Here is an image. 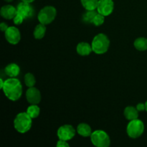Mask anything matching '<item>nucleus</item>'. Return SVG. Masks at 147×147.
<instances>
[{"mask_svg": "<svg viewBox=\"0 0 147 147\" xmlns=\"http://www.w3.org/2000/svg\"><path fill=\"white\" fill-rule=\"evenodd\" d=\"M93 52L98 55H102L108 51L110 46V40L103 33L98 34L93 37L91 43Z\"/></svg>", "mask_w": 147, "mask_h": 147, "instance_id": "obj_3", "label": "nucleus"}, {"mask_svg": "<svg viewBox=\"0 0 147 147\" xmlns=\"http://www.w3.org/2000/svg\"><path fill=\"white\" fill-rule=\"evenodd\" d=\"M34 1V0H22V1H24V2H27V3H32Z\"/></svg>", "mask_w": 147, "mask_h": 147, "instance_id": "obj_29", "label": "nucleus"}, {"mask_svg": "<svg viewBox=\"0 0 147 147\" xmlns=\"http://www.w3.org/2000/svg\"><path fill=\"white\" fill-rule=\"evenodd\" d=\"M56 15H57V10L54 7L46 6L43 7L38 13L37 19L40 23L47 25L54 21Z\"/></svg>", "mask_w": 147, "mask_h": 147, "instance_id": "obj_6", "label": "nucleus"}, {"mask_svg": "<svg viewBox=\"0 0 147 147\" xmlns=\"http://www.w3.org/2000/svg\"><path fill=\"white\" fill-rule=\"evenodd\" d=\"M145 106H146V111L147 112V100L146 101V103H145Z\"/></svg>", "mask_w": 147, "mask_h": 147, "instance_id": "obj_30", "label": "nucleus"}, {"mask_svg": "<svg viewBox=\"0 0 147 147\" xmlns=\"http://www.w3.org/2000/svg\"><path fill=\"white\" fill-rule=\"evenodd\" d=\"M144 131V122L138 119L130 121L126 127L128 136L131 139H137L140 137L143 134Z\"/></svg>", "mask_w": 147, "mask_h": 147, "instance_id": "obj_4", "label": "nucleus"}, {"mask_svg": "<svg viewBox=\"0 0 147 147\" xmlns=\"http://www.w3.org/2000/svg\"><path fill=\"white\" fill-rule=\"evenodd\" d=\"M77 132L79 135L83 137H90L91 134L93 133L92 129L88 123H80L77 127Z\"/></svg>", "mask_w": 147, "mask_h": 147, "instance_id": "obj_16", "label": "nucleus"}, {"mask_svg": "<svg viewBox=\"0 0 147 147\" xmlns=\"http://www.w3.org/2000/svg\"><path fill=\"white\" fill-rule=\"evenodd\" d=\"M13 20H14V24L19 25V24H21L23 22V21L24 20V19L23 18L22 16H21L20 14H17H17H16L15 17H14Z\"/></svg>", "mask_w": 147, "mask_h": 147, "instance_id": "obj_24", "label": "nucleus"}, {"mask_svg": "<svg viewBox=\"0 0 147 147\" xmlns=\"http://www.w3.org/2000/svg\"><path fill=\"white\" fill-rule=\"evenodd\" d=\"M97 13V10H86L83 15V21L86 23H93V19Z\"/></svg>", "mask_w": 147, "mask_h": 147, "instance_id": "obj_21", "label": "nucleus"}, {"mask_svg": "<svg viewBox=\"0 0 147 147\" xmlns=\"http://www.w3.org/2000/svg\"><path fill=\"white\" fill-rule=\"evenodd\" d=\"M90 141L95 146L108 147L111 144L109 134L103 130H96L90 135Z\"/></svg>", "mask_w": 147, "mask_h": 147, "instance_id": "obj_5", "label": "nucleus"}, {"mask_svg": "<svg viewBox=\"0 0 147 147\" xmlns=\"http://www.w3.org/2000/svg\"><path fill=\"white\" fill-rule=\"evenodd\" d=\"M57 135L59 139L67 142L71 140L76 136V130L71 125H63L57 129Z\"/></svg>", "mask_w": 147, "mask_h": 147, "instance_id": "obj_7", "label": "nucleus"}, {"mask_svg": "<svg viewBox=\"0 0 147 147\" xmlns=\"http://www.w3.org/2000/svg\"><path fill=\"white\" fill-rule=\"evenodd\" d=\"M32 124V119L27 112H21L16 116L14 120V126L17 132L27 133L30 130Z\"/></svg>", "mask_w": 147, "mask_h": 147, "instance_id": "obj_2", "label": "nucleus"}, {"mask_svg": "<svg viewBox=\"0 0 147 147\" xmlns=\"http://www.w3.org/2000/svg\"><path fill=\"white\" fill-rule=\"evenodd\" d=\"M26 98L30 104H38L41 101V93L34 86L29 88L26 91Z\"/></svg>", "mask_w": 147, "mask_h": 147, "instance_id": "obj_11", "label": "nucleus"}, {"mask_svg": "<svg viewBox=\"0 0 147 147\" xmlns=\"http://www.w3.org/2000/svg\"><path fill=\"white\" fill-rule=\"evenodd\" d=\"M123 114L127 120H134L139 117V111L137 110L136 107H134V106H127L125 108Z\"/></svg>", "mask_w": 147, "mask_h": 147, "instance_id": "obj_15", "label": "nucleus"}, {"mask_svg": "<svg viewBox=\"0 0 147 147\" xmlns=\"http://www.w3.org/2000/svg\"><path fill=\"white\" fill-rule=\"evenodd\" d=\"M83 7L86 10H96L99 0H80Z\"/></svg>", "mask_w": 147, "mask_h": 147, "instance_id": "obj_20", "label": "nucleus"}, {"mask_svg": "<svg viewBox=\"0 0 147 147\" xmlns=\"http://www.w3.org/2000/svg\"><path fill=\"white\" fill-rule=\"evenodd\" d=\"M17 13V8L10 5V4L3 6L0 10L1 16L6 20H13Z\"/></svg>", "mask_w": 147, "mask_h": 147, "instance_id": "obj_12", "label": "nucleus"}, {"mask_svg": "<svg viewBox=\"0 0 147 147\" xmlns=\"http://www.w3.org/2000/svg\"><path fill=\"white\" fill-rule=\"evenodd\" d=\"M105 21V16L102 15L101 14L98 12L97 14L96 15V17H94L93 21V24H94L96 27H99V26L102 25V24L104 23Z\"/></svg>", "mask_w": 147, "mask_h": 147, "instance_id": "obj_23", "label": "nucleus"}, {"mask_svg": "<svg viewBox=\"0 0 147 147\" xmlns=\"http://www.w3.org/2000/svg\"><path fill=\"white\" fill-rule=\"evenodd\" d=\"M2 90L6 97L12 101H17L22 95V83L16 78H10L6 80Z\"/></svg>", "mask_w": 147, "mask_h": 147, "instance_id": "obj_1", "label": "nucleus"}, {"mask_svg": "<svg viewBox=\"0 0 147 147\" xmlns=\"http://www.w3.org/2000/svg\"><path fill=\"white\" fill-rule=\"evenodd\" d=\"M135 48L139 51H145L147 50V38L146 37H138L136 39L134 43Z\"/></svg>", "mask_w": 147, "mask_h": 147, "instance_id": "obj_18", "label": "nucleus"}, {"mask_svg": "<svg viewBox=\"0 0 147 147\" xmlns=\"http://www.w3.org/2000/svg\"><path fill=\"white\" fill-rule=\"evenodd\" d=\"M136 109H137V110L139 111H143L146 110V106H145V103H138L137 106H136Z\"/></svg>", "mask_w": 147, "mask_h": 147, "instance_id": "obj_26", "label": "nucleus"}, {"mask_svg": "<svg viewBox=\"0 0 147 147\" xmlns=\"http://www.w3.org/2000/svg\"><path fill=\"white\" fill-rule=\"evenodd\" d=\"M4 1H7V2H11V1H12L13 0H4Z\"/></svg>", "mask_w": 147, "mask_h": 147, "instance_id": "obj_31", "label": "nucleus"}, {"mask_svg": "<svg viewBox=\"0 0 147 147\" xmlns=\"http://www.w3.org/2000/svg\"><path fill=\"white\" fill-rule=\"evenodd\" d=\"M27 112L29 114V116L32 118V119H36L38 117L40 113V109L37 104H31L28 108L27 109Z\"/></svg>", "mask_w": 147, "mask_h": 147, "instance_id": "obj_19", "label": "nucleus"}, {"mask_svg": "<svg viewBox=\"0 0 147 147\" xmlns=\"http://www.w3.org/2000/svg\"><path fill=\"white\" fill-rule=\"evenodd\" d=\"M17 14L22 16L23 18L25 19L31 18L34 14V9L30 3L22 1L17 7Z\"/></svg>", "mask_w": 147, "mask_h": 147, "instance_id": "obj_10", "label": "nucleus"}, {"mask_svg": "<svg viewBox=\"0 0 147 147\" xmlns=\"http://www.w3.org/2000/svg\"><path fill=\"white\" fill-rule=\"evenodd\" d=\"M57 147H68L70 146V144L67 142V141L61 140V139H59L58 142H57V144H56Z\"/></svg>", "mask_w": 147, "mask_h": 147, "instance_id": "obj_25", "label": "nucleus"}, {"mask_svg": "<svg viewBox=\"0 0 147 147\" xmlns=\"http://www.w3.org/2000/svg\"><path fill=\"white\" fill-rule=\"evenodd\" d=\"M8 25H7L5 22H1V24H0V29H1V32H4L8 29Z\"/></svg>", "mask_w": 147, "mask_h": 147, "instance_id": "obj_27", "label": "nucleus"}, {"mask_svg": "<svg viewBox=\"0 0 147 147\" xmlns=\"http://www.w3.org/2000/svg\"><path fill=\"white\" fill-rule=\"evenodd\" d=\"M4 81L2 80V78H0V87H1V89H2L3 86H4Z\"/></svg>", "mask_w": 147, "mask_h": 147, "instance_id": "obj_28", "label": "nucleus"}, {"mask_svg": "<svg viewBox=\"0 0 147 147\" xmlns=\"http://www.w3.org/2000/svg\"><path fill=\"white\" fill-rule=\"evenodd\" d=\"M78 54L81 56H88L93 52L91 45L86 42H81L78 44L76 47Z\"/></svg>", "mask_w": 147, "mask_h": 147, "instance_id": "obj_13", "label": "nucleus"}, {"mask_svg": "<svg viewBox=\"0 0 147 147\" xmlns=\"http://www.w3.org/2000/svg\"><path fill=\"white\" fill-rule=\"evenodd\" d=\"M4 72L9 78H16L20 74V68L18 65L15 63H10L6 66Z\"/></svg>", "mask_w": 147, "mask_h": 147, "instance_id": "obj_14", "label": "nucleus"}, {"mask_svg": "<svg viewBox=\"0 0 147 147\" xmlns=\"http://www.w3.org/2000/svg\"><path fill=\"white\" fill-rule=\"evenodd\" d=\"M114 9L113 0H99L96 10L102 15L107 17L112 14Z\"/></svg>", "mask_w": 147, "mask_h": 147, "instance_id": "obj_9", "label": "nucleus"}, {"mask_svg": "<svg viewBox=\"0 0 147 147\" xmlns=\"http://www.w3.org/2000/svg\"><path fill=\"white\" fill-rule=\"evenodd\" d=\"M46 26L45 24H42V23H40L39 24H37L35 27L34 30V38L37 39V40H41L43 37H45L46 33Z\"/></svg>", "mask_w": 147, "mask_h": 147, "instance_id": "obj_17", "label": "nucleus"}, {"mask_svg": "<svg viewBox=\"0 0 147 147\" xmlns=\"http://www.w3.org/2000/svg\"><path fill=\"white\" fill-rule=\"evenodd\" d=\"M4 36L9 44L11 45H17L21 39V34L17 27L11 26L9 27L8 29L4 32Z\"/></svg>", "mask_w": 147, "mask_h": 147, "instance_id": "obj_8", "label": "nucleus"}, {"mask_svg": "<svg viewBox=\"0 0 147 147\" xmlns=\"http://www.w3.org/2000/svg\"><path fill=\"white\" fill-rule=\"evenodd\" d=\"M24 83L28 88L34 87L36 83V79L32 73H26L25 76H24Z\"/></svg>", "mask_w": 147, "mask_h": 147, "instance_id": "obj_22", "label": "nucleus"}]
</instances>
